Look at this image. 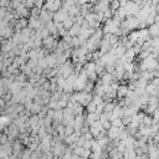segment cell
Listing matches in <instances>:
<instances>
[{
    "label": "cell",
    "mask_w": 159,
    "mask_h": 159,
    "mask_svg": "<svg viewBox=\"0 0 159 159\" xmlns=\"http://www.w3.org/2000/svg\"><path fill=\"white\" fill-rule=\"evenodd\" d=\"M124 9H125V14H127V16H137V14H138L140 6H139V4L128 0L127 4L124 5Z\"/></svg>",
    "instance_id": "6da1fadb"
},
{
    "label": "cell",
    "mask_w": 159,
    "mask_h": 159,
    "mask_svg": "<svg viewBox=\"0 0 159 159\" xmlns=\"http://www.w3.org/2000/svg\"><path fill=\"white\" fill-rule=\"evenodd\" d=\"M73 72V63L71 61H66L65 63L60 65V68H58V75H61L62 77H67L68 75H71Z\"/></svg>",
    "instance_id": "7a4b0ae2"
},
{
    "label": "cell",
    "mask_w": 159,
    "mask_h": 159,
    "mask_svg": "<svg viewBox=\"0 0 159 159\" xmlns=\"http://www.w3.org/2000/svg\"><path fill=\"white\" fill-rule=\"evenodd\" d=\"M68 16V12L66 11V10H63V9H58V10H56V11H53L52 12V20L56 22V21H63L66 17Z\"/></svg>",
    "instance_id": "3957f363"
},
{
    "label": "cell",
    "mask_w": 159,
    "mask_h": 159,
    "mask_svg": "<svg viewBox=\"0 0 159 159\" xmlns=\"http://www.w3.org/2000/svg\"><path fill=\"white\" fill-rule=\"evenodd\" d=\"M41 25H43V22L40 20V17H32V16H29L27 19V26L32 30H36L39 29Z\"/></svg>",
    "instance_id": "277c9868"
},
{
    "label": "cell",
    "mask_w": 159,
    "mask_h": 159,
    "mask_svg": "<svg viewBox=\"0 0 159 159\" xmlns=\"http://www.w3.org/2000/svg\"><path fill=\"white\" fill-rule=\"evenodd\" d=\"M39 17H40V20H41L43 24H46L47 21L52 20V11H48V10H46V9H41Z\"/></svg>",
    "instance_id": "5b68a950"
},
{
    "label": "cell",
    "mask_w": 159,
    "mask_h": 159,
    "mask_svg": "<svg viewBox=\"0 0 159 159\" xmlns=\"http://www.w3.org/2000/svg\"><path fill=\"white\" fill-rule=\"evenodd\" d=\"M127 91H128V86L125 84V83H122V84H119L118 86V88H117V98L119 99V98H124L125 97V94H127Z\"/></svg>",
    "instance_id": "8992f818"
},
{
    "label": "cell",
    "mask_w": 159,
    "mask_h": 159,
    "mask_svg": "<svg viewBox=\"0 0 159 159\" xmlns=\"http://www.w3.org/2000/svg\"><path fill=\"white\" fill-rule=\"evenodd\" d=\"M45 58H46V61H47V63H48V66L50 67H55L57 63H56V53L55 52H48V53H46L45 55Z\"/></svg>",
    "instance_id": "52a82bcc"
},
{
    "label": "cell",
    "mask_w": 159,
    "mask_h": 159,
    "mask_svg": "<svg viewBox=\"0 0 159 159\" xmlns=\"http://www.w3.org/2000/svg\"><path fill=\"white\" fill-rule=\"evenodd\" d=\"M148 32L150 35V37H155L158 36L159 34V26H158V22H153L149 25V29H148Z\"/></svg>",
    "instance_id": "ba28073f"
},
{
    "label": "cell",
    "mask_w": 159,
    "mask_h": 159,
    "mask_svg": "<svg viewBox=\"0 0 159 159\" xmlns=\"http://www.w3.org/2000/svg\"><path fill=\"white\" fill-rule=\"evenodd\" d=\"M80 30H81V26L78 25V24H73L68 30H67V34L68 35H71V36H77L78 34H80Z\"/></svg>",
    "instance_id": "9c48e42d"
},
{
    "label": "cell",
    "mask_w": 159,
    "mask_h": 159,
    "mask_svg": "<svg viewBox=\"0 0 159 159\" xmlns=\"http://www.w3.org/2000/svg\"><path fill=\"white\" fill-rule=\"evenodd\" d=\"M113 80H116V78H114L113 73H109V72H104V73L101 76V81H102L103 83H111Z\"/></svg>",
    "instance_id": "30bf717a"
},
{
    "label": "cell",
    "mask_w": 159,
    "mask_h": 159,
    "mask_svg": "<svg viewBox=\"0 0 159 159\" xmlns=\"http://www.w3.org/2000/svg\"><path fill=\"white\" fill-rule=\"evenodd\" d=\"M68 15L70 16H76L80 14V4H75V5H71L70 9L67 10Z\"/></svg>",
    "instance_id": "8fae6325"
},
{
    "label": "cell",
    "mask_w": 159,
    "mask_h": 159,
    "mask_svg": "<svg viewBox=\"0 0 159 159\" xmlns=\"http://www.w3.org/2000/svg\"><path fill=\"white\" fill-rule=\"evenodd\" d=\"M52 120H55V122H57V123H61V120H62V109H61V108L53 109Z\"/></svg>",
    "instance_id": "7c38bea8"
},
{
    "label": "cell",
    "mask_w": 159,
    "mask_h": 159,
    "mask_svg": "<svg viewBox=\"0 0 159 159\" xmlns=\"http://www.w3.org/2000/svg\"><path fill=\"white\" fill-rule=\"evenodd\" d=\"M78 46H81V40H80V37H78V36H72L71 47L76 48V47H78Z\"/></svg>",
    "instance_id": "4fadbf2b"
},
{
    "label": "cell",
    "mask_w": 159,
    "mask_h": 159,
    "mask_svg": "<svg viewBox=\"0 0 159 159\" xmlns=\"http://www.w3.org/2000/svg\"><path fill=\"white\" fill-rule=\"evenodd\" d=\"M40 11H41V9H39V7H36V6H32V7L30 9V16H32V17H39Z\"/></svg>",
    "instance_id": "5bb4252c"
},
{
    "label": "cell",
    "mask_w": 159,
    "mask_h": 159,
    "mask_svg": "<svg viewBox=\"0 0 159 159\" xmlns=\"http://www.w3.org/2000/svg\"><path fill=\"white\" fill-rule=\"evenodd\" d=\"M130 118H132V116H125V114H123V116L120 117L122 124H123L124 127H128V125H129V123H130Z\"/></svg>",
    "instance_id": "9a60e30c"
},
{
    "label": "cell",
    "mask_w": 159,
    "mask_h": 159,
    "mask_svg": "<svg viewBox=\"0 0 159 159\" xmlns=\"http://www.w3.org/2000/svg\"><path fill=\"white\" fill-rule=\"evenodd\" d=\"M26 80H27V77H26V75H24L22 72H20L19 75H16V76H15V81H17V82H20V83L25 82Z\"/></svg>",
    "instance_id": "2e32d148"
},
{
    "label": "cell",
    "mask_w": 159,
    "mask_h": 159,
    "mask_svg": "<svg viewBox=\"0 0 159 159\" xmlns=\"http://www.w3.org/2000/svg\"><path fill=\"white\" fill-rule=\"evenodd\" d=\"M96 106H97V104H96V103H93V102L91 101V102H89V103L86 106V111H87V113L94 112V111H96Z\"/></svg>",
    "instance_id": "e0dca14e"
},
{
    "label": "cell",
    "mask_w": 159,
    "mask_h": 159,
    "mask_svg": "<svg viewBox=\"0 0 159 159\" xmlns=\"http://www.w3.org/2000/svg\"><path fill=\"white\" fill-rule=\"evenodd\" d=\"M111 125H113V127H122L123 124H122V120H120V118H113V119H111Z\"/></svg>",
    "instance_id": "ac0fdd59"
},
{
    "label": "cell",
    "mask_w": 159,
    "mask_h": 159,
    "mask_svg": "<svg viewBox=\"0 0 159 159\" xmlns=\"http://www.w3.org/2000/svg\"><path fill=\"white\" fill-rule=\"evenodd\" d=\"M26 63H27L31 68H34V67H36V66H37V58H27Z\"/></svg>",
    "instance_id": "d6986e66"
},
{
    "label": "cell",
    "mask_w": 159,
    "mask_h": 159,
    "mask_svg": "<svg viewBox=\"0 0 159 159\" xmlns=\"http://www.w3.org/2000/svg\"><path fill=\"white\" fill-rule=\"evenodd\" d=\"M92 102H93V103H96V104H99L101 102H103V98H102V96L93 94V96H92Z\"/></svg>",
    "instance_id": "ffe728a7"
},
{
    "label": "cell",
    "mask_w": 159,
    "mask_h": 159,
    "mask_svg": "<svg viewBox=\"0 0 159 159\" xmlns=\"http://www.w3.org/2000/svg\"><path fill=\"white\" fill-rule=\"evenodd\" d=\"M65 135H68V134H71V133H73L75 130H73V125L72 124H67V125H65Z\"/></svg>",
    "instance_id": "44dd1931"
},
{
    "label": "cell",
    "mask_w": 159,
    "mask_h": 159,
    "mask_svg": "<svg viewBox=\"0 0 159 159\" xmlns=\"http://www.w3.org/2000/svg\"><path fill=\"white\" fill-rule=\"evenodd\" d=\"M103 15H104V19H112V17H113V11L108 7L107 10L103 11Z\"/></svg>",
    "instance_id": "7402d4cb"
},
{
    "label": "cell",
    "mask_w": 159,
    "mask_h": 159,
    "mask_svg": "<svg viewBox=\"0 0 159 159\" xmlns=\"http://www.w3.org/2000/svg\"><path fill=\"white\" fill-rule=\"evenodd\" d=\"M24 5H25L27 9H31L32 6H35V0H25V1H24Z\"/></svg>",
    "instance_id": "603a6c76"
},
{
    "label": "cell",
    "mask_w": 159,
    "mask_h": 159,
    "mask_svg": "<svg viewBox=\"0 0 159 159\" xmlns=\"http://www.w3.org/2000/svg\"><path fill=\"white\" fill-rule=\"evenodd\" d=\"M102 128L104 129V130H107V129H109L111 128V120H103L102 122Z\"/></svg>",
    "instance_id": "cb8c5ba5"
},
{
    "label": "cell",
    "mask_w": 159,
    "mask_h": 159,
    "mask_svg": "<svg viewBox=\"0 0 159 159\" xmlns=\"http://www.w3.org/2000/svg\"><path fill=\"white\" fill-rule=\"evenodd\" d=\"M56 106H57V101H48V103H47V107L51 109H55Z\"/></svg>",
    "instance_id": "d4e9b609"
},
{
    "label": "cell",
    "mask_w": 159,
    "mask_h": 159,
    "mask_svg": "<svg viewBox=\"0 0 159 159\" xmlns=\"http://www.w3.org/2000/svg\"><path fill=\"white\" fill-rule=\"evenodd\" d=\"M82 135L84 137V139H86V140H91V139H93V135L91 134V132H89V130H87V132H86V133H83Z\"/></svg>",
    "instance_id": "484cf974"
},
{
    "label": "cell",
    "mask_w": 159,
    "mask_h": 159,
    "mask_svg": "<svg viewBox=\"0 0 159 159\" xmlns=\"http://www.w3.org/2000/svg\"><path fill=\"white\" fill-rule=\"evenodd\" d=\"M91 140H92V139H91ZM91 140H86V139H84L82 147H83L84 149H91Z\"/></svg>",
    "instance_id": "4316f807"
},
{
    "label": "cell",
    "mask_w": 159,
    "mask_h": 159,
    "mask_svg": "<svg viewBox=\"0 0 159 159\" xmlns=\"http://www.w3.org/2000/svg\"><path fill=\"white\" fill-rule=\"evenodd\" d=\"M89 154H91V149H83V152H82V155H81V157H83V158H88V157H89Z\"/></svg>",
    "instance_id": "83f0119b"
},
{
    "label": "cell",
    "mask_w": 159,
    "mask_h": 159,
    "mask_svg": "<svg viewBox=\"0 0 159 159\" xmlns=\"http://www.w3.org/2000/svg\"><path fill=\"white\" fill-rule=\"evenodd\" d=\"M9 1H12V0H9Z\"/></svg>",
    "instance_id": "f1b7e54d"
}]
</instances>
